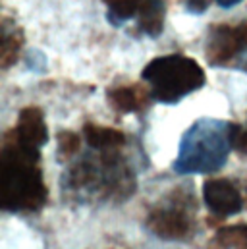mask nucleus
<instances>
[{
	"label": "nucleus",
	"mask_w": 247,
	"mask_h": 249,
	"mask_svg": "<svg viewBox=\"0 0 247 249\" xmlns=\"http://www.w3.org/2000/svg\"><path fill=\"white\" fill-rule=\"evenodd\" d=\"M2 211L37 213L45 207L49 189L41 170V149L23 143L10 129L0 149Z\"/></svg>",
	"instance_id": "f257e3e1"
},
{
	"label": "nucleus",
	"mask_w": 247,
	"mask_h": 249,
	"mask_svg": "<svg viewBox=\"0 0 247 249\" xmlns=\"http://www.w3.org/2000/svg\"><path fill=\"white\" fill-rule=\"evenodd\" d=\"M118 151L95 149L97 155L79 159L64 174V189L79 201L127 199L135 189V176Z\"/></svg>",
	"instance_id": "f03ea898"
},
{
	"label": "nucleus",
	"mask_w": 247,
	"mask_h": 249,
	"mask_svg": "<svg viewBox=\"0 0 247 249\" xmlns=\"http://www.w3.org/2000/svg\"><path fill=\"white\" fill-rule=\"evenodd\" d=\"M230 125L222 120L203 118L184 133L180 157L174 162V170L180 174L189 172H214L222 168L232 149Z\"/></svg>",
	"instance_id": "7ed1b4c3"
},
{
	"label": "nucleus",
	"mask_w": 247,
	"mask_h": 249,
	"mask_svg": "<svg viewBox=\"0 0 247 249\" xmlns=\"http://www.w3.org/2000/svg\"><path fill=\"white\" fill-rule=\"evenodd\" d=\"M141 77L151 85V97L162 105H176L205 85V70L184 54L159 56L147 64Z\"/></svg>",
	"instance_id": "20e7f679"
},
{
	"label": "nucleus",
	"mask_w": 247,
	"mask_h": 249,
	"mask_svg": "<svg viewBox=\"0 0 247 249\" xmlns=\"http://www.w3.org/2000/svg\"><path fill=\"white\" fill-rule=\"evenodd\" d=\"M147 228L162 240H189L195 232V201L191 189H176L155 205L147 216Z\"/></svg>",
	"instance_id": "39448f33"
},
{
	"label": "nucleus",
	"mask_w": 247,
	"mask_h": 249,
	"mask_svg": "<svg viewBox=\"0 0 247 249\" xmlns=\"http://www.w3.org/2000/svg\"><path fill=\"white\" fill-rule=\"evenodd\" d=\"M207 60L214 68L247 71V21L212 27L207 41Z\"/></svg>",
	"instance_id": "423d86ee"
},
{
	"label": "nucleus",
	"mask_w": 247,
	"mask_h": 249,
	"mask_svg": "<svg viewBox=\"0 0 247 249\" xmlns=\"http://www.w3.org/2000/svg\"><path fill=\"white\" fill-rule=\"evenodd\" d=\"M106 6V19L112 25H124L137 19V31L159 37L164 29L166 4L164 0H103Z\"/></svg>",
	"instance_id": "0eeeda50"
},
{
	"label": "nucleus",
	"mask_w": 247,
	"mask_h": 249,
	"mask_svg": "<svg viewBox=\"0 0 247 249\" xmlns=\"http://www.w3.org/2000/svg\"><path fill=\"white\" fill-rule=\"evenodd\" d=\"M203 201L214 216L238 214L246 205L240 187L226 178L207 180L203 184Z\"/></svg>",
	"instance_id": "6e6552de"
},
{
	"label": "nucleus",
	"mask_w": 247,
	"mask_h": 249,
	"mask_svg": "<svg viewBox=\"0 0 247 249\" xmlns=\"http://www.w3.org/2000/svg\"><path fill=\"white\" fill-rule=\"evenodd\" d=\"M12 131L23 143L39 147V149L49 141V127H47V122H45V114L37 107H25L19 112L18 124Z\"/></svg>",
	"instance_id": "1a4fd4ad"
},
{
	"label": "nucleus",
	"mask_w": 247,
	"mask_h": 249,
	"mask_svg": "<svg viewBox=\"0 0 247 249\" xmlns=\"http://www.w3.org/2000/svg\"><path fill=\"white\" fill-rule=\"evenodd\" d=\"M106 99L110 107L122 114H131L147 108L149 101L153 99L151 93H147L143 87L137 85H125V87H114L106 93Z\"/></svg>",
	"instance_id": "9d476101"
},
{
	"label": "nucleus",
	"mask_w": 247,
	"mask_h": 249,
	"mask_svg": "<svg viewBox=\"0 0 247 249\" xmlns=\"http://www.w3.org/2000/svg\"><path fill=\"white\" fill-rule=\"evenodd\" d=\"M83 135H85V141L89 143L91 149H101V151H105V149H120L125 143V135L120 129L91 124V122L83 125Z\"/></svg>",
	"instance_id": "9b49d317"
},
{
	"label": "nucleus",
	"mask_w": 247,
	"mask_h": 249,
	"mask_svg": "<svg viewBox=\"0 0 247 249\" xmlns=\"http://www.w3.org/2000/svg\"><path fill=\"white\" fill-rule=\"evenodd\" d=\"M214 249H247V224L224 226L212 238Z\"/></svg>",
	"instance_id": "f8f14e48"
},
{
	"label": "nucleus",
	"mask_w": 247,
	"mask_h": 249,
	"mask_svg": "<svg viewBox=\"0 0 247 249\" xmlns=\"http://www.w3.org/2000/svg\"><path fill=\"white\" fill-rule=\"evenodd\" d=\"M8 25H10L8 21H4V25H2V54H0L2 68H8L10 64L16 62L19 49L23 45V33L19 29H16V25H14V29H10Z\"/></svg>",
	"instance_id": "ddd939ff"
},
{
	"label": "nucleus",
	"mask_w": 247,
	"mask_h": 249,
	"mask_svg": "<svg viewBox=\"0 0 247 249\" xmlns=\"http://www.w3.org/2000/svg\"><path fill=\"white\" fill-rule=\"evenodd\" d=\"M79 151V137L73 131H62L58 133V153L60 159H70Z\"/></svg>",
	"instance_id": "4468645a"
},
{
	"label": "nucleus",
	"mask_w": 247,
	"mask_h": 249,
	"mask_svg": "<svg viewBox=\"0 0 247 249\" xmlns=\"http://www.w3.org/2000/svg\"><path fill=\"white\" fill-rule=\"evenodd\" d=\"M230 143H232V149L247 155V125H238L232 124L230 125Z\"/></svg>",
	"instance_id": "2eb2a0df"
},
{
	"label": "nucleus",
	"mask_w": 247,
	"mask_h": 249,
	"mask_svg": "<svg viewBox=\"0 0 247 249\" xmlns=\"http://www.w3.org/2000/svg\"><path fill=\"white\" fill-rule=\"evenodd\" d=\"M220 8H232V6H236V4H240L242 0H214Z\"/></svg>",
	"instance_id": "dca6fc26"
}]
</instances>
